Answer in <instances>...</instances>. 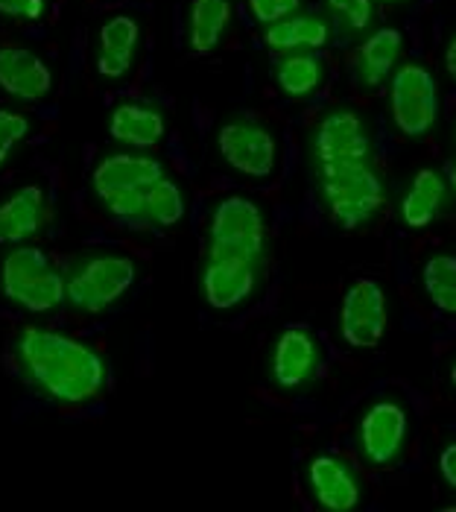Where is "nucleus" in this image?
<instances>
[{
  "instance_id": "1",
  "label": "nucleus",
  "mask_w": 456,
  "mask_h": 512,
  "mask_svg": "<svg viewBox=\"0 0 456 512\" xmlns=\"http://www.w3.org/2000/svg\"><path fill=\"white\" fill-rule=\"evenodd\" d=\"M15 357L27 381L56 404L94 401L106 387L103 355L68 334L27 325L15 340Z\"/></svg>"
},
{
  "instance_id": "2",
  "label": "nucleus",
  "mask_w": 456,
  "mask_h": 512,
  "mask_svg": "<svg viewBox=\"0 0 456 512\" xmlns=\"http://www.w3.org/2000/svg\"><path fill=\"white\" fill-rule=\"evenodd\" d=\"M319 199L340 229L354 232L378 217L386 191L369 161H337L319 164Z\"/></svg>"
},
{
  "instance_id": "3",
  "label": "nucleus",
  "mask_w": 456,
  "mask_h": 512,
  "mask_svg": "<svg viewBox=\"0 0 456 512\" xmlns=\"http://www.w3.org/2000/svg\"><path fill=\"white\" fill-rule=\"evenodd\" d=\"M0 296L27 314H50L65 302V276L41 246L18 243L0 258Z\"/></svg>"
},
{
  "instance_id": "4",
  "label": "nucleus",
  "mask_w": 456,
  "mask_h": 512,
  "mask_svg": "<svg viewBox=\"0 0 456 512\" xmlns=\"http://www.w3.org/2000/svg\"><path fill=\"white\" fill-rule=\"evenodd\" d=\"M164 179L161 158L135 153H112L97 161L91 173V191L112 217H141L144 197L152 185Z\"/></svg>"
},
{
  "instance_id": "5",
  "label": "nucleus",
  "mask_w": 456,
  "mask_h": 512,
  "mask_svg": "<svg viewBox=\"0 0 456 512\" xmlns=\"http://www.w3.org/2000/svg\"><path fill=\"white\" fill-rule=\"evenodd\" d=\"M138 281V264L123 252L79 258L65 278V299L79 314L97 316L117 305Z\"/></svg>"
},
{
  "instance_id": "6",
  "label": "nucleus",
  "mask_w": 456,
  "mask_h": 512,
  "mask_svg": "<svg viewBox=\"0 0 456 512\" xmlns=\"http://www.w3.org/2000/svg\"><path fill=\"white\" fill-rule=\"evenodd\" d=\"M266 249V220L249 197L220 199L208 220V258L261 261Z\"/></svg>"
},
{
  "instance_id": "7",
  "label": "nucleus",
  "mask_w": 456,
  "mask_h": 512,
  "mask_svg": "<svg viewBox=\"0 0 456 512\" xmlns=\"http://www.w3.org/2000/svg\"><path fill=\"white\" fill-rule=\"evenodd\" d=\"M389 112L401 135L421 138L439 120V88L433 74L424 65H404L392 74Z\"/></svg>"
},
{
  "instance_id": "8",
  "label": "nucleus",
  "mask_w": 456,
  "mask_h": 512,
  "mask_svg": "<svg viewBox=\"0 0 456 512\" xmlns=\"http://www.w3.org/2000/svg\"><path fill=\"white\" fill-rule=\"evenodd\" d=\"M217 153L246 179H269L278 167V141L255 120H228L217 129Z\"/></svg>"
},
{
  "instance_id": "9",
  "label": "nucleus",
  "mask_w": 456,
  "mask_h": 512,
  "mask_svg": "<svg viewBox=\"0 0 456 512\" xmlns=\"http://www.w3.org/2000/svg\"><path fill=\"white\" fill-rule=\"evenodd\" d=\"M389 325L386 293L375 278H357L340 302V337L351 349H375Z\"/></svg>"
},
{
  "instance_id": "10",
  "label": "nucleus",
  "mask_w": 456,
  "mask_h": 512,
  "mask_svg": "<svg viewBox=\"0 0 456 512\" xmlns=\"http://www.w3.org/2000/svg\"><path fill=\"white\" fill-rule=\"evenodd\" d=\"M407 436H410L407 410L392 398H380L363 413V419L357 425V448L369 466L383 469L401 457Z\"/></svg>"
},
{
  "instance_id": "11",
  "label": "nucleus",
  "mask_w": 456,
  "mask_h": 512,
  "mask_svg": "<svg viewBox=\"0 0 456 512\" xmlns=\"http://www.w3.org/2000/svg\"><path fill=\"white\" fill-rule=\"evenodd\" d=\"M310 150L316 164H337V161H369L372 138L363 118L351 109H337L316 123Z\"/></svg>"
},
{
  "instance_id": "12",
  "label": "nucleus",
  "mask_w": 456,
  "mask_h": 512,
  "mask_svg": "<svg viewBox=\"0 0 456 512\" xmlns=\"http://www.w3.org/2000/svg\"><path fill=\"white\" fill-rule=\"evenodd\" d=\"M322 363V352L316 337L302 325H287L269 355V378L281 390H299L316 378Z\"/></svg>"
},
{
  "instance_id": "13",
  "label": "nucleus",
  "mask_w": 456,
  "mask_h": 512,
  "mask_svg": "<svg viewBox=\"0 0 456 512\" xmlns=\"http://www.w3.org/2000/svg\"><path fill=\"white\" fill-rule=\"evenodd\" d=\"M307 492L322 510L351 512L363 498V483L342 457L319 454L307 463Z\"/></svg>"
},
{
  "instance_id": "14",
  "label": "nucleus",
  "mask_w": 456,
  "mask_h": 512,
  "mask_svg": "<svg viewBox=\"0 0 456 512\" xmlns=\"http://www.w3.org/2000/svg\"><path fill=\"white\" fill-rule=\"evenodd\" d=\"M258 284V264L240 258H208L199 287L205 305L214 311H234L240 308Z\"/></svg>"
},
{
  "instance_id": "15",
  "label": "nucleus",
  "mask_w": 456,
  "mask_h": 512,
  "mask_svg": "<svg viewBox=\"0 0 456 512\" xmlns=\"http://www.w3.org/2000/svg\"><path fill=\"white\" fill-rule=\"evenodd\" d=\"M0 91L21 103L44 100L53 91V71L30 47L0 44Z\"/></svg>"
},
{
  "instance_id": "16",
  "label": "nucleus",
  "mask_w": 456,
  "mask_h": 512,
  "mask_svg": "<svg viewBox=\"0 0 456 512\" xmlns=\"http://www.w3.org/2000/svg\"><path fill=\"white\" fill-rule=\"evenodd\" d=\"M141 44V24L132 15H112L97 33V74L120 79L129 74Z\"/></svg>"
},
{
  "instance_id": "17",
  "label": "nucleus",
  "mask_w": 456,
  "mask_h": 512,
  "mask_svg": "<svg viewBox=\"0 0 456 512\" xmlns=\"http://www.w3.org/2000/svg\"><path fill=\"white\" fill-rule=\"evenodd\" d=\"M109 135L112 141L132 147V150H152L167 135V118L161 109L150 103H120L109 115Z\"/></svg>"
},
{
  "instance_id": "18",
  "label": "nucleus",
  "mask_w": 456,
  "mask_h": 512,
  "mask_svg": "<svg viewBox=\"0 0 456 512\" xmlns=\"http://www.w3.org/2000/svg\"><path fill=\"white\" fill-rule=\"evenodd\" d=\"M47 199L38 185H24L0 202V246H18L44 226Z\"/></svg>"
},
{
  "instance_id": "19",
  "label": "nucleus",
  "mask_w": 456,
  "mask_h": 512,
  "mask_svg": "<svg viewBox=\"0 0 456 512\" xmlns=\"http://www.w3.org/2000/svg\"><path fill=\"white\" fill-rule=\"evenodd\" d=\"M445 202H448L445 176L433 167H421L401 197V220L410 229H427L445 211Z\"/></svg>"
},
{
  "instance_id": "20",
  "label": "nucleus",
  "mask_w": 456,
  "mask_h": 512,
  "mask_svg": "<svg viewBox=\"0 0 456 512\" xmlns=\"http://www.w3.org/2000/svg\"><path fill=\"white\" fill-rule=\"evenodd\" d=\"M404 53V36L395 27H380L360 44L357 53V77L366 88H378L383 79L392 77L398 59Z\"/></svg>"
},
{
  "instance_id": "21",
  "label": "nucleus",
  "mask_w": 456,
  "mask_h": 512,
  "mask_svg": "<svg viewBox=\"0 0 456 512\" xmlns=\"http://www.w3.org/2000/svg\"><path fill=\"white\" fill-rule=\"evenodd\" d=\"M331 39V27L316 15H290L278 24H269L264 44L272 53H299V50H319Z\"/></svg>"
},
{
  "instance_id": "22",
  "label": "nucleus",
  "mask_w": 456,
  "mask_h": 512,
  "mask_svg": "<svg viewBox=\"0 0 456 512\" xmlns=\"http://www.w3.org/2000/svg\"><path fill=\"white\" fill-rule=\"evenodd\" d=\"M231 24V0H190L188 47L205 56L220 47Z\"/></svg>"
},
{
  "instance_id": "23",
  "label": "nucleus",
  "mask_w": 456,
  "mask_h": 512,
  "mask_svg": "<svg viewBox=\"0 0 456 512\" xmlns=\"http://www.w3.org/2000/svg\"><path fill=\"white\" fill-rule=\"evenodd\" d=\"M275 82H278L281 94H287L293 100L310 97L325 82V62L316 50L287 53L275 68Z\"/></svg>"
},
{
  "instance_id": "24",
  "label": "nucleus",
  "mask_w": 456,
  "mask_h": 512,
  "mask_svg": "<svg viewBox=\"0 0 456 512\" xmlns=\"http://www.w3.org/2000/svg\"><path fill=\"white\" fill-rule=\"evenodd\" d=\"M188 214V199L182 194V188L173 179H158L144 197V208L141 217L155 226V229H173L185 220Z\"/></svg>"
},
{
  "instance_id": "25",
  "label": "nucleus",
  "mask_w": 456,
  "mask_h": 512,
  "mask_svg": "<svg viewBox=\"0 0 456 512\" xmlns=\"http://www.w3.org/2000/svg\"><path fill=\"white\" fill-rule=\"evenodd\" d=\"M421 284L430 305L442 314L456 316V258L454 255H433L421 270Z\"/></svg>"
},
{
  "instance_id": "26",
  "label": "nucleus",
  "mask_w": 456,
  "mask_h": 512,
  "mask_svg": "<svg viewBox=\"0 0 456 512\" xmlns=\"http://www.w3.org/2000/svg\"><path fill=\"white\" fill-rule=\"evenodd\" d=\"M30 135V118L15 109H0V170L9 161L12 150Z\"/></svg>"
},
{
  "instance_id": "27",
  "label": "nucleus",
  "mask_w": 456,
  "mask_h": 512,
  "mask_svg": "<svg viewBox=\"0 0 456 512\" xmlns=\"http://www.w3.org/2000/svg\"><path fill=\"white\" fill-rule=\"evenodd\" d=\"M328 9L342 27H348V33H363L375 18L372 0H328Z\"/></svg>"
},
{
  "instance_id": "28",
  "label": "nucleus",
  "mask_w": 456,
  "mask_h": 512,
  "mask_svg": "<svg viewBox=\"0 0 456 512\" xmlns=\"http://www.w3.org/2000/svg\"><path fill=\"white\" fill-rule=\"evenodd\" d=\"M249 9H252V18L258 24H278L290 15H296L302 9V0H249Z\"/></svg>"
},
{
  "instance_id": "29",
  "label": "nucleus",
  "mask_w": 456,
  "mask_h": 512,
  "mask_svg": "<svg viewBox=\"0 0 456 512\" xmlns=\"http://www.w3.org/2000/svg\"><path fill=\"white\" fill-rule=\"evenodd\" d=\"M47 9V0H0V15L21 18V21H38Z\"/></svg>"
},
{
  "instance_id": "30",
  "label": "nucleus",
  "mask_w": 456,
  "mask_h": 512,
  "mask_svg": "<svg viewBox=\"0 0 456 512\" xmlns=\"http://www.w3.org/2000/svg\"><path fill=\"white\" fill-rule=\"evenodd\" d=\"M439 474H442V480L451 489H456V442L442 448V454H439Z\"/></svg>"
},
{
  "instance_id": "31",
  "label": "nucleus",
  "mask_w": 456,
  "mask_h": 512,
  "mask_svg": "<svg viewBox=\"0 0 456 512\" xmlns=\"http://www.w3.org/2000/svg\"><path fill=\"white\" fill-rule=\"evenodd\" d=\"M445 71H448V77L456 85V33L448 41V47H445Z\"/></svg>"
},
{
  "instance_id": "32",
  "label": "nucleus",
  "mask_w": 456,
  "mask_h": 512,
  "mask_svg": "<svg viewBox=\"0 0 456 512\" xmlns=\"http://www.w3.org/2000/svg\"><path fill=\"white\" fill-rule=\"evenodd\" d=\"M448 188L454 191V197H456V161L451 164V170H448Z\"/></svg>"
},
{
  "instance_id": "33",
  "label": "nucleus",
  "mask_w": 456,
  "mask_h": 512,
  "mask_svg": "<svg viewBox=\"0 0 456 512\" xmlns=\"http://www.w3.org/2000/svg\"><path fill=\"white\" fill-rule=\"evenodd\" d=\"M448 381H451V387L456 390V357H454V363H451V372H448Z\"/></svg>"
},
{
  "instance_id": "34",
  "label": "nucleus",
  "mask_w": 456,
  "mask_h": 512,
  "mask_svg": "<svg viewBox=\"0 0 456 512\" xmlns=\"http://www.w3.org/2000/svg\"><path fill=\"white\" fill-rule=\"evenodd\" d=\"M383 3H395V0H383Z\"/></svg>"
},
{
  "instance_id": "35",
  "label": "nucleus",
  "mask_w": 456,
  "mask_h": 512,
  "mask_svg": "<svg viewBox=\"0 0 456 512\" xmlns=\"http://www.w3.org/2000/svg\"><path fill=\"white\" fill-rule=\"evenodd\" d=\"M454 138H456V129H454Z\"/></svg>"
}]
</instances>
